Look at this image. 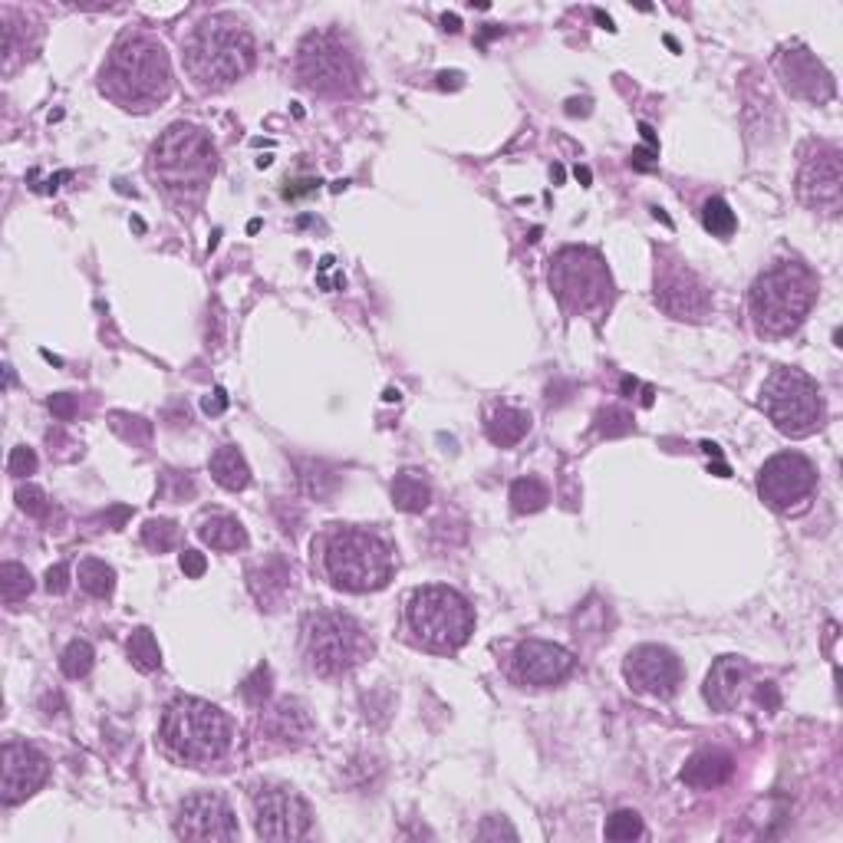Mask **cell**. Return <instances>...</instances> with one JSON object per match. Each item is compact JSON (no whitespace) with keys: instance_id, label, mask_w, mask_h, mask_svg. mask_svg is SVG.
<instances>
[{"instance_id":"5bb4252c","label":"cell","mask_w":843,"mask_h":843,"mask_svg":"<svg viewBox=\"0 0 843 843\" xmlns=\"http://www.w3.org/2000/svg\"><path fill=\"white\" fill-rule=\"evenodd\" d=\"M797 198L827 218L840 214L843 204V172H840V149L830 142H813L804 152L797 172Z\"/></svg>"},{"instance_id":"ac0fdd59","label":"cell","mask_w":843,"mask_h":843,"mask_svg":"<svg viewBox=\"0 0 843 843\" xmlns=\"http://www.w3.org/2000/svg\"><path fill=\"white\" fill-rule=\"evenodd\" d=\"M175 833L182 840H234L241 830H237V817H234L231 804L221 794L198 791L178 804Z\"/></svg>"},{"instance_id":"3957f363","label":"cell","mask_w":843,"mask_h":843,"mask_svg":"<svg viewBox=\"0 0 843 843\" xmlns=\"http://www.w3.org/2000/svg\"><path fill=\"white\" fill-rule=\"evenodd\" d=\"M257 63V44L234 14H208L182 40V67L195 90L221 93L244 80Z\"/></svg>"},{"instance_id":"ffe728a7","label":"cell","mask_w":843,"mask_h":843,"mask_svg":"<svg viewBox=\"0 0 843 843\" xmlns=\"http://www.w3.org/2000/svg\"><path fill=\"white\" fill-rule=\"evenodd\" d=\"M774 70H777V80L781 86L804 99V103H827L833 99V77L830 70L807 50V47H784L774 60Z\"/></svg>"},{"instance_id":"2e32d148","label":"cell","mask_w":843,"mask_h":843,"mask_svg":"<svg viewBox=\"0 0 843 843\" xmlns=\"http://www.w3.org/2000/svg\"><path fill=\"white\" fill-rule=\"evenodd\" d=\"M574 666L577 659L571 649L543 640H524L507 659V676L524 689H553L574 672Z\"/></svg>"},{"instance_id":"d590c367","label":"cell","mask_w":843,"mask_h":843,"mask_svg":"<svg viewBox=\"0 0 843 843\" xmlns=\"http://www.w3.org/2000/svg\"><path fill=\"white\" fill-rule=\"evenodd\" d=\"M607 840H640L643 836V817L636 810H617L610 813L607 827H604Z\"/></svg>"},{"instance_id":"836d02e7","label":"cell","mask_w":843,"mask_h":843,"mask_svg":"<svg viewBox=\"0 0 843 843\" xmlns=\"http://www.w3.org/2000/svg\"><path fill=\"white\" fill-rule=\"evenodd\" d=\"M702 224L705 231H712L715 237H731L738 221H735V211L722 201V198H709L702 204Z\"/></svg>"},{"instance_id":"ba28073f","label":"cell","mask_w":843,"mask_h":843,"mask_svg":"<svg viewBox=\"0 0 843 843\" xmlns=\"http://www.w3.org/2000/svg\"><path fill=\"white\" fill-rule=\"evenodd\" d=\"M301 653L314 676L343 679L370 659L373 640L356 617L343 610H317L307 613L301 627Z\"/></svg>"},{"instance_id":"4fadbf2b","label":"cell","mask_w":843,"mask_h":843,"mask_svg":"<svg viewBox=\"0 0 843 843\" xmlns=\"http://www.w3.org/2000/svg\"><path fill=\"white\" fill-rule=\"evenodd\" d=\"M254 830L264 840H304L314 827L307 800L284 784H260L250 797Z\"/></svg>"},{"instance_id":"ab89813d","label":"cell","mask_w":843,"mask_h":843,"mask_svg":"<svg viewBox=\"0 0 843 843\" xmlns=\"http://www.w3.org/2000/svg\"><path fill=\"white\" fill-rule=\"evenodd\" d=\"M8 471H11L14 478L34 475V471H37V452L27 448V445H17V448L11 452V458H8Z\"/></svg>"},{"instance_id":"c3c4849f","label":"cell","mask_w":843,"mask_h":843,"mask_svg":"<svg viewBox=\"0 0 843 843\" xmlns=\"http://www.w3.org/2000/svg\"><path fill=\"white\" fill-rule=\"evenodd\" d=\"M758 702H761L764 709H777V692H774V686H771V682L758 689Z\"/></svg>"},{"instance_id":"f546056e","label":"cell","mask_w":843,"mask_h":843,"mask_svg":"<svg viewBox=\"0 0 843 843\" xmlns=\"http://www.w3.org/2000/svg\"><path fill=\"white\" fill-rule=\"evenodd\" d=\"M34 594V577L27 567L14 564V560H8L4 567H0V597H4L8 607H17L24 604L27 597Z\"/></svg>"},{"instance_id":"30bf717a","label":"cell","mask_w":843,"mask_h":843,"mask_svg":"<svg viewBox=\"0 0 843 843\" xmlns=\"http://www.w3.org/2000/svg\"><path fill=\"white\" fill-rule=\"evenodd\" d=\"M547 284L567 314L587 317L610 304L613 277L607 260L594 247H560L550 257Z\"/></svg>"},{"instance_id":"83f0119b","label":"cell","mask_w":843,"mask_h":843,"mask_svg":"<svg viewBox=\"0 0 843 843\" xmlns=\"http://www.w3.org/2000/svg\"><path fill=\"white\" fill-rule=\"evenodd\" d=\"M432 501V484L422 471L415 468H406L396 475L393 481V504L406 514H422Z\"/></svg>"},{"instance_id":"484cf974","label":"cell","mask_w":843,"mask_h":843,"mask_svg":"<svg viewBox=\"0 0 843 843\" xmlns=\"http://www.w3.org/2000/svg\"><path fill=\"white\" fill-rule=\"evenodd\" d=\"M488 438L497 445V448H511L517 445L527 432H530V412L524 409H514V406H501L488 415V425H484Z\"/></svg>"},{"instance_id":"4316f807","label":"cell","mask_w":843,"mask_h":843,"mask_svg":"<svg viewBox=\"0 0 843 843\" xmlns=\"http://www.w3.org/2000/svg\"><path fill=\"white\" fill-rule=\"evenodd\" d=\"M208 468H211V478H214L224 491H244V488L250 484V468H247L244 455L237 452V445H221V448L211 455Z\"/></svg>"},{"instance_id":"52a82bcc","label":"cell","mask_w":843,"mask_h":843,"mask_svg":"<svg viewBox=\"0 0 843 843\" xmlns=\"http://www.w3.org/2000/svg\"><path fill=\"white\" fill-rule=\"evenodd\" d=\"M406 636L412 646L438 656L458 653L475 633L471 604L452 587H419L406 600Z\"/></svg>"},{"instance_id":"603a6c76","label":"cell","mask_w":843,"mask_h":843,"mask_svg":"<svg viewBox=\"0 0 843 843\" xmlns=\"http://www.w3.org/2000/svg\"><path fill=\"white\" fill-rule=\"evenodd\" d=\"M260 731L267 735V741H273L280 748H301V745H307V738L314 731V722H311V715L301 702L284 699V702H277L273 709L264 712Z\"/></svg>"},{"instance_id":"5b68a950","label":"cell","mask_w":843,"mask_h":843,"mask_svg":"<svg viewBox=\"0 0 843 843\" xmlns=\"http://www.w3.org/2000/svg\"><path fill=\"white\" fill-rule=\"evenodd\" d=\"M820 280L800 260H777L754 277L748 291V314L761 337H791L804 327L817 304Z\"/></svg>"},{"instance_id":"9a60e30c","label":"cell","mask_w":843,"mask_h":843,"mask_svg":"<svg viewBox=\"0 0 843 843\" xmlns=\"http://www.w3.org/2000/svg\"><path fill=\"white\" fill-rule=\"evenodd\" d=\"M656 304L676 320L702 324L712 314V291L682 260H663L656 264Z\"/></svg>"},{"instance_id":"60d3db41","label":"cell","mask_w":843,"mask_h":843,"mask_svg":"<svg viewBox=\"0 0 843 843\" xmlns=\"http://www.w3.org/2000/svg\"><path fill=\"white\" fill-rule=\"evenodd\" d=\"M301 471H304V475H301V481H304V491H307V494H314V497H330V491L320 484V481H324L320 475L327 471L320 461H304V465H301Z\"/></svg>"},{"instance_id":"e0dca14e","label":"cell","mask_w":843,"mask_h":843,"mask_svg":"<svg viewBox=\"0 0 843 843\" xmlns=\"http://www.w3.org/2000/svg\"><path fill=\"white\" fill-rule=\"evenodd\" d=\"M623 676H627L630 689L666 702L682 686V663L672 649L656 646V643H643V646L627 653Z\"/></svg>"},{"instance_id":"7c38bea8","label":"cell","mask_w":843,"mask_h":843,"mask_svg":"<svg viewBox=\"0 0 843 843\" xmlns=\"http://www.w3.org/2000/svg\"><path fill=\"white\" fill-rule=\"evenodd\" d=\"M817 491V468L800 452H781L758 471V494L768 507L791 514L800 511Z\"/></svg>"},{"instance_id":"d6986e66","label":"cell","mask_w":843,"mask_h":843,"mask_svg":"<svg viewBox=\"0 0 843 843\" xmlns=\"http://www.w3.org/2000/svg\"><path fill=\"white\" fill-rule=\"evenodd\" d=\"M0 758H4V781H0V800H4V807H14L34 797L50 777V758L31 741L8 738Z\"/></svg>"},{"instance_id":"7402d4cb","label":"cell","mask_w":843,"mask_h":843,"mask_svg":"<svg viewBox=\"0 0 843 843\" xmlns=\"http://www.w3.org/2000/svg\"><path fill=\"white\" fill-rule=\"evenodd\" d=\"M748 676H751V666L741 659V656H722L709 676H705V702L715 709V712H731L738 702H741V692L748 686Z\"/></svg>"},{"instance_id":"8fae6325","label":"cell","mask_w":843,"mask_h":843,"mask_svg":"<svg viewBox=\"0 0 843 843\" xmlns=\"http://www.w3.org/2000/svg\"><path fill=\"white\" fill-rule=\"evenodd\" d=\"M761 409L781 435L807 438L823 422V399L817 383L791 366L774 370L761 386Z\"/></svg>"},{"instance_id":"f907efd6","label":"cell","mask_w":843,"mask_h":843,"mask_svg":"<svg viewBox=\"0 0 843 843\" xmlns=\"http://www.w3.org/2000/svg\"><path fill=\"white\" fill-rule=\"evenodd\" d=\"M577 178H581L584 185H590V168H581V165H577Z\"/></svg>"},{"instance_id":"e575fe53","label":"cell","mask_w":843,"mask_h":843,"mask_svg":"<svg viewBox=\"0 0 843 843\" xmlns=\"http://www.w3.org/2000/svg\"><path fill=\"white\" fill-rule=\"evenodd\" d=\"M142 543H145L149 550H155V553L172 550V547L178 543V524L168 520V517H152V520H145V527H142Z\"/></svg>"},{"instance_id":"7a4b0ae2","label":"cell","mask_w":843,"mask_h":843,"mask_svg":"<svg viewBox=\"0 0 843 843\" xmlns=\"http://www.w3.org/2000/svg\"><path fill=\"white\" fill-rule=\"evenodd\" d=\"M314 557L324 581L343 594H376L396 574V550L373 527L327 524L314 540Z\"/></svg>"},{"instance_id":"bcb514c9","label":"cell","mask_w":843,"mask_h":843,"mask_svg":"<svg viewBox=\"0 0 843 843\" xmlns=\"http://www.w3.org/2000/svg\"><path fill=\"white\" fill-rule=\"evenodd\" d=\"M227 409V396H224V389H214L208 399H204V412L208 415H218V412H224Z\"/></svg>"},{"instance_id":"4dcf8cb0","label":"cell","mask_w":843,"mask_h":843,"mask_svg":"<svg viewBox=\"0 0 843 843\" xmlns=\"http://www.w3.org/2000/svg\"><path fill=\"white\" fill-rule=\"evenodd\" d=\"M547 501H550V491L540 478H517L511 484V507L517 514H537L547 507Z\"/></svg>"},{"instance_id":"9c48e42d","label":"cell","mask_w":843,"mask_h":843,"mask_svg":"<svg viewBox=\"0 0 843 843\" xmlns=\"http://www.w3.org/2000/svg\"><path fill=\"white\" fill-rule=\"evenodd\" d=\"M294 73L304 90L327 96V99H350L363 86L360 57H356L353 44L347 40V34H340L333 27L311 31L301 40L297 57H294Z\"/></svg>"},{"instance_id":"8992f818","label":"cell","mask_w":843,"mask_h":843,"mask_svg":"<svg viewBox=\"0 0 843 843\" xmlns=\"http://www.w3.org/2000/svg\"><path fill=\"white\" fill-rule=\"evenodd\" d=\"M159 741H162L165 754L175 758L178 764L211 768L227 758L234 731H231V718L218 705L182 695L165 705V715L159 725Z\"/></svg>"},{"instance_id":"f6af8a7d","label":"cell","mask_w":843,"mask_h":843,"mask_svg":"<svg viewBox=\"0 0 843 843\" xmlns=\"http://www.w3.org/2000/svg\"><path fill=\"white\" fill-rule=\"evenodd\" d=\"M50 412H54V415H60L63 422H67V419H73V412H77L73 396H54V399H50Z\"/></svg>"},{"instance_id":"d6a6232c","label":"cell","mask_w":843,"mask_h":843,"mask_svg":"<svg viewBox=\"0 0 843 843\" xmlns=\"http://www.w3.org/2000/svg\"><path fill=\"white\" fill-rule=\"evenodd\" d=\"M93 659H96L93 646H90L86 640H73V643L60 653V669H63L67 679H86L90 669H93Z\"/></svg>"},{"instance_id":"f1b7e54d","label":"cell","mask_w":843,"mask_h":843,"mask_svg":"<svg viewBox=\"0 0 843 843\" xmlns=\"http://www.w3.org/2000/svg\"><path fill=\"white\" fill-rule=\"evenodd\" d=\"M80 587L96 597V600H109L113 590H116V571L106 564V560H96V557H86L80 564Z\"/></svg>"},{"instance_id":"cb8c5ba5","label":"cell","mask_w":843,"mask_h":843,"mask_svg":"<svg viewBox=\"0 0 843 843\" xmlns=\"http://www.w3.org/2000/svg\"><path fill=\"white\" fill-rule=\"evenodd\" d=\"M735 771V758L722 748H702L695 751L686 768H682V784L695 787V791H712V787H722Z\"/></svg>"},{"instance_id":"74e56055","label":"cell","mask_w":843,"mask_h":843,"mask_svg":"<svg viewBox=\"0 0 843 843\" xmlns=\"http://www.w3.org/2000/svg\"><path fill=\"white\" fill-rule=\"evenodd\" d=\"M241 695H244V702H247V705H254V709H260V705L270 699V669H267L264 663H260L247 679H244Z\"/></svg>"},{"instance_id":"8d00e7d4","label":"cell","mask_w":843,"mask_h":843,"mask_svg":"<svg viewBox=\"0 0 843 843\" xmlns=\"http://www.w3.org/2000/svg\"><path fill=\"white\" fill-rule=\"evenodd\" d=\"M597 432L607 435V438H620V435H630L633 432V415L620 406H610L597 415Z\"/></svg>"},{"instance_id":"7dc6e473","label":"cell","mask_w":843,"mask_h":843,"mask_svg":"<svg viewBox=\"0 0 843 843\" xmlns=\"http://www.w3.org/2000/svg\"><path fill=\"white\" fill-rule=\"evenodd\" d=\"M314 188H317V182H314V178H304V182H294V188L288 185L284 195H288V198H301V195H311Z\"/></svg>"},{"instance_id":"d4e9b609","label":"cell","mask_w":843,"mask_h":843,"mask_svg":"<svg viewBox=\"0 0 843 843\" xmlns=\"http://www.w3.org/2000/svg\"><path fill=\"white\" fill-rule=\"evenodd\" d=\"M198 537L211 547V550H221V553H234V550H244L247 547V530L241 527L237 517L231 514H204L198 520Z\"/></svg>"},{"instance_id":"44dd1931","label":"cell","mask_w":843,"mask_h":843,"mask_svg":"<svg viewBox=\"0 0 843 843\" xmlns=\"http://www.w3.org/2000/svg\"><path fill=\"white\" fill-rule=\"evenodd\" d=\"M247 590L260 604V610H280L297 590V571L288 557L270 553L264 557V564L247 571Z\"/></svg>"},{"instance_id":"f35d334b","label":"cell","mask_w":843,"mask_h":843,"mask_svg":"<svg viewBox=\"0 0 843 843\" xmlns=\"http://www.w3.org/2000/svg\"><path fill=\"white\" fill-rule=\"evenodd\" d=\"M17 504L31 517H47V511H50V501H47L44 488H37V484H21L17 488Z\"/></svg>"},{"instance_id":"681fc988","label":"cell","mask_w":843,"mask_h":843,"mask_svg":"<svg viewBox=\"0 0 843 843\" xmlns=\"http://www.w3.org/2000/svg\"><path fill=\"white\" fill-rule=\"evenodd\" d=\"M442 24H445V31H452V34L458 31V17H448V14H445V21H442Z\"/></svg>"},{"instance_id":"277c9868","label":"cell","mask_w":843,"mask_h":843,"mask_svg":"<svg viewBox=\"0 0 843 843\" xmlns=\"http://www.w3.org/2000/svg\"><path fill=\"white\" fill-rule=\"evenodd\" d=\"M218 172V149L201 126H168L149 152V178L178 208L191 211L201 204Z\"/></svg>"},{"instance_id":"7bdbcfd3","label":"cell","mask_w":843,"mask_h":843,"mask_svg":"<svg viewBox=\"0 0 843 843\" xmlns=\"http://www.w3.org/2000/svg\"><path fill=\"white\" fill-rule=\"evenodd\" d=\"M182 571H185V577H191V581L204 577V571H208L204 553H201V550H185V553H182Z\"/></svg>"},{"instance_id":"b9f144b4","label":"cell","mask_w":843,"mask_h":843,"mask_svg":"<svg viewBox=\"0 0 843 843\" xmlns=\"http://www.w3.org/2000/svg\"><path fill=\"white\" fill-rule=\"evenodd\" d=\"M44 587H47V594H54V597L67 594V590H70V567H67V564L50 567L47 577H44Z\"/></svg>"},{"instance_id":"6da1fadb","label":"cell","mask_w":843,"mask_h":843,"mask_svg":"<svg viewBox=\"0 0 843 843\" xmlns=\"http://www.w3.org/2000/svg\"><path fill=\"white\" fill-rule=\"evenodd\" d=\"M172 86L175 80L165 44L149 31L119 34L99 70L103 96L126 113H152L172 96Z\"/></svg>"},{"instance_id":"ee69618b","label":"cell","mask_w":843,"mask_h":843,"mask_svg":"<svg viewBox=\"0 0 843 843\" xmlns=\"http://www.w3.org/2000/svg\"><path fill=\"white\" fill-rule=\"evenodd\" d=\"M501 833H504L507 840H517V830H514L511 823H504L501 817H491V820L478 830V836H481V840H491V836H501Z\"/></svg>"},{"instance_id":"1f68e13d","label":"cell","mask_w":843,"mask_h":843,"mask_svg":"<svg viewBox=\"0 0 843 843\" xmlns=\"http://www.w3.org/2000/svg\"><path fill=\"white\" fill-rule=\"evenodd\" d=\"M126 649H129V659H132V666H136L139 672H155V669H162V649H159L152 630L139 627V630L129 636Z\"/></svg>"}]
</instances>
